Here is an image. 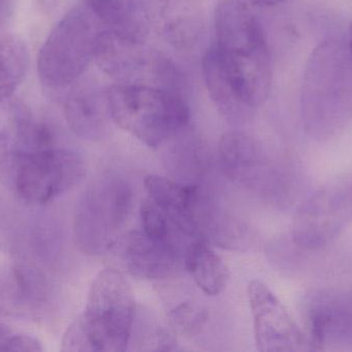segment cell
Masks as SVG:
<instances>
[{
  "label": "cell",
  "instance_id": "cell-1",
  "mask_svg": "<svg viewBox=\"0 0 352 352\" xmlns=\"http://www.w3.org/2000/svg\"><path fill=\"white\" fill-rule=\"evenodd\" d=\"M134 316L135 301L125 276L104 269L91 285L84 313L66 331L62 351H126Z\"/></svg>",
  "mask_w": 352,
  "mask_h": 352
},
{
  "label": "cell",
  "instance_id": "cell-2",
  "mask_svg": "<svg viewBox=\"0 0 352 352\" xmlns=\"http://www.w3.org/2000/svg\"><path fill=\"white\" fill-rule=\"evenodd\" d=\"M352 103V60L341 41L328 39L311 53L303 91L302 113L306 128L326 136L344 123Z\"/></svg>",
  "mask_w": 352,
  "mask_h": 352
},
{
  "label": "cell",
  "instance_id": "cell-3",
  "mask_svg": "<svg viewBox=\"0 0 352 352\" xmlns=\"http://www.w3.org/2000/svg\"><path fill=\"white\" fill-rule=\"evenodd\" d=\"M105 97L113 122L151 148L161 146L190 122L182 94L166 89L117 83L105 91Z\"/></svg>",
  "mask_w": 352,
  "mask_h": 352
},
{
  "label": "cell",
  "instance_id": "cell-4",
  "mask_svg": "<svg viewBox=\"0 0 352 352\" xmlns=\"http://www.w3.org/2000/svg\"><path fill=\"white\" fill-rule=\"evenodd\" d=\"M105 28L85 4L72 8L54 27L37 57V70L47 86L72 84L96 56Z\"/></svg>",
  "mask_w": 352,
  "mask_h": 352
},
{
  "label": "cell",
  "instance_id": "cell-5",
  "mask_svg": "<svg viewBox=\"0 0 352 352\" xmlns=\"http://www.w3.org/2000/svg\"><path fill=\"white\" fill-rule=\"evenodd\" d=\"M133 209V192L123 180L102 179L89 186L74 212L76 245L89 256L111 250Z\"/></svg>",
  "mask_w": 352,
  "mask_h": 352
},
{
  "label": "cell",
  "instance_id": "cell-6",
  "mask_svg": "<svg viewBox=\"0 0 352 352\" xmlns=\"http://www.w3.org/2000/svg\"><path fill=\"white\" fill-rule=\"evenodd\" d=\"M95 59L101 70L121 84L146 85L182 94L184 76L166 56L104 30Z\"/></svg>",
  "mask_w": 352,
  "mask_h": 352
},
{
  "label": "cell",
  "instance_id": "cell-7",
  "mask_svg": "<svg viewBox=\"0 0 352 352\" xmlns=\"http://www.w3.org/2000/svg\"><path fill=\"white\" fill-rule=\"evenodd\" d=\"M85 175L86 165L78 153L54 147L23 157L10 190L30 204H47L72 190Z\"/></svg>",
  "mask_w": 352,
  "mask_h": 352
},
{
  "label": "cell",
  "instance_id": "cell-8",
  "mask_svg": "<svg viewBox=\"0 0 352 352\" xmlns=\"http://www.w3.org/2000/svg\"><path fill=\"white\" fill-rule=\"evenodd\" d=\"M352 218V190L333 185L303 203L294 219L293 238L306 249H320L336 239Z\"/></svg>",
  "mask_w": 352,
  "mask_h": 352
},
{
  "label": "cell",
  "instance_id": "cell-9",
  "mask_svg": "<svg viewBox=\"0 0 352 352\" xmlns=\"http://www.w3.org/2000/svg\"><path fill=\"white\" fill-rule=\"evenodd\" d=\"M51 128L35 119L23 103H0V183L10 189L21 159L30 153L54 148Z\"/></svg>",
  "mask_w": 352,
  "mask_h": 352
},
{
  "label": "cell",
  "instance_id": "cell-10",
  "mask_svg": "<svg viewBox=\"0 0 352 352\" xmlns=\"http://www.w3.org/2000/svg\"><path fill=\"white\" fill-rule=\"evenodd\" d=\"M248 300L258 351H310L307 337L266 284L252 281L248 287Z\"/></svg>",
  "mask_w": 352,
  "mask_h": 352
},
{
  "label": "cell",
  "instance_id": "cell-11",
  "mask_svg": "<svg viewBox=\"0 0 352 352\" xmlns=\"http://www.w3.org/2000/svg\"><path fill=\"white\" fill-rule=\"evenodd\" d=\"M111 249L119 253L124 268L135 278L159 280L175 270L177 250L173 242L151 237L142 229L119 238Z\"/></svg>",
  "mask_w": 352,
  "mask_h": 352
},
{
  "label": "cell",
  "instance_id": "cell-12",
  "mask_svg": "<svg viewBox=\"0 0 352 352\" xmlns=\"http://www.w3.org/2000/svg\"><path fill=\"white\" fill-rule=\"evenodd\" d=\"M219 157L223 173L232 181L252 189L270 187V165L256 141L242 132L223 134L219 141Z\"/></svg>",
  "mask_w": 352,
  "mask_h": 352
},
{
  "label": "cell",
  "instance_id": "cell-13",
  "mask_svg": "<svg viewBox=\"0 0 352 352\" xmlns=\"http://www.w3.org/2000/svg\"><path fill=\"white\" fill-rule=\"evenodd\" d=\"M49 283L37 267L14 264L0 267V312L6 314L36 312L47 303Z\"/></svg>",
  "mask_w": 352,
  "mask_h": 352
},
{
  "label": "cell",
  "instance_id": "cell-14",
  "mask_svg": "<svg viewBox=\"0 0 352 352\" xmlns=\"http://www.w3.org/2000/svg\"><path fill=\"white\" fill-rule=\"evenodd\" d=\"M148 198L168 217L173 231L186 237L199 238L195 214L201 194L198 186L180 184L158 175L144 179Z\"/></svg>",
  "mask_w": 352,
  "mask_h": 352
},
{
  "label": "cell",
  "instance_id": "cell-15",
  "mask_svg": "<svg viewBox=\"0 0 352 352\" xmlns=\"http://www.w3.org/2000/svg\"><path fill=\"white\" fill-rule=\"evenodd\" d=\"M151 23L177 48L195 43L201 31V12L195 0H144Z\"/></svg>",
  "mask_w": 352,
  "mask_h": 352
},
{
  "label": "cell",
  "instance_id": "cell-16",
  "mask_svg": "<svg viewBox=\"0 0 352 352\" xmlns=\"http://www.w3.org/2000/svg\"><path fill=\"white\" fill-rule=\"evenodd\" d=\"M105 29L116 37L144 43L151 20L144 0H84Z\"/></svg>",
  "mask_w": 352,
  "mask_h": 352
},
{
  "label": "cell",
  "instance_id": "cell-17",
  "mask_svg": "<svg viewBox=\"0 0 352 352\" xmlns=\"http://www.w3.org/2000/svg\"><path fill=\"white\" fill-rule=\"evenodd\" d=\"M64 115L68 127L80 138L97 141L107 130V97L94 88L74 91L65 103Z\"/></svg>",
  "mask_w": 352,
  "mask_h": 352
},
{
  "label": "cell",
  "instance_id": "cell-18",
  "mask_svg": "<svg viewBox=\"0 0 352 352\" xmlns=\"http://www.w3.org/2000/svg\"><path fill=\"white\" fill-rule=\"evenodd\" d=\"M186 268L205 295L215 297L227 289L230 272L219 254L202 238H196L186 247Z\"/></svg>",
  "mask_w": 352,
  "mask_h": 352
},
{
  "label": "cell",
  "instance_id": "cell-19",
  "mask_svg": "<svg viewBox=\"0 0 352 352\" xmlns=\"http://www.w3.org/2000/svg\"><path fill=\"white\" fill-rule=\"evenodd\" d=\"M199 238L223 249H241L246 242V227L231 214L207 206L199 200L195 214Z\"/></svg>",
  "mask_w": 352,
  "mask_h": 352
},
{
  "label": "cell",
  "instance_id": "cell-20",
  "mask_svg": "<svg viewBox=\"0 0 352 352\" xmlns=\"http://www.w3.org/2000/svg\"><path fill=\"white\" fill-rule=\"evenodd\" d=\"M28 66L29 52L24 41L16 37L0 41V103L18 89Z\"/></svg>",
  "mask_w": 352,
  "mask_h": 352
},
{
  "label": "cell",
  "instance_id": "cell-21",
  "mask_svg": "<svg viewBox=\"0 0 352 352\" xmlns=\"http://www.w3.org/2000/svg\"><path fill=\"white\" fill-rule=\"evenodd\" d=\"M205 310L190 302H184L169 312V320L175 331L188 337L200 334L207 322Z\"/></svg>",
  "mask_w": 352,
  "mask_h": 352
},
{
  "label": "cell",
  "instance_id": "cell-22",
  "mask_svg": "<svg viewBox=\"0 0 352 352\" xmlns=\"http://www.w3.org/2000/svg\"><path fill=\"white\" fill-rule=\"evenodd\" d=\"M142 231L151 237L173 242V229L164 212L150 198H146L140 206Z\"/></svg>",
  "mask_w": 352,
  "mask_h": 352
},
{
  "label": "cell",
  "instance_id": "cell-23",
  "mask_svg": "<svg viewBox=\"0 0 352 352\" xmlns=\"http://www.w3.org/2000/svg\"><path fill=\"white\" fill-rule=\"evenodd\" d=\"M41 343L34 337L25 334H16L10 343V351H41Z\"/></svg>",
  "mask_w": 352,
  "mask_h": 352
},
{
  "label": "cell",
  "instance_id": "cell-24",
  "mask_svg": "<svg viewBox=\"0 0 352 352\" xmlns=\"http://www.w3.org/2000/svg\"><path fill=\"white\" fill-rule=\"evenodd\" d=\"M14 335L10 327L0 322V351H10V343Z\"/></svg>",
  "mask_w": 352,
  "mask_h": 352
},
{
  "label": "cell",
  "instance_id": "cell-25",
  "mask_svg": "<svg viewBox=\"0 0 352 352\" xmlns=\"http://www.w3.org/2000/svg\"><path fill=\"white\" fill-rule=\"evenodd\" d=\"M244 3L256 6H274L283 3L285 0H242Z\"/></svg>",
  "mask_w": 352,
  "mask_h": 352
},
{
  "label": "cell",
  "instance_id": "cell-26",
  "mask_svg": "<svg viewBox=\"0 0 352 352\" xmlns=\"http://www.w3.org/2000/svg\"><path fill=\"white\" fill-rule=\"evenodd\" d=\"M39 8L45 12H52L55 10L56 6L59 3L60 0H36Z\"/></svg>",
  "mask_w": 352,
  "mask_h": 352
},
{
  "label": "cell",
  "instance_id": "cell-27",
  "mask_svg": "<svg viewBox=\"0 0 352 352\" xmlns=\"http://www.w3.org/2000/svg\"><path fill=\"white\" fill-rule=\"evenodd\" d=\"M347 50H349V55H351V58L352 60V22L351 25H349V43H347Z\"/></svg>",
  "mask_w": 352,
  "mask_h": 352
}]
</instances>
